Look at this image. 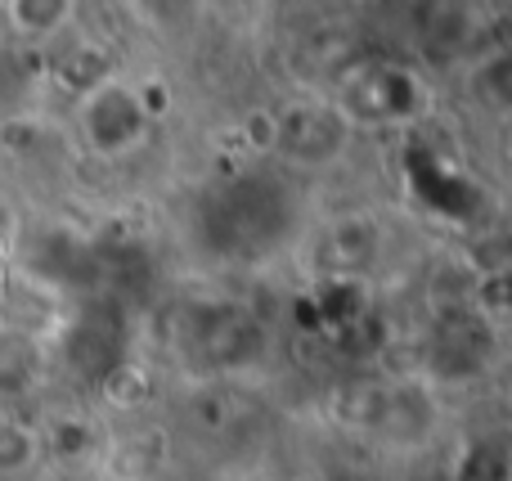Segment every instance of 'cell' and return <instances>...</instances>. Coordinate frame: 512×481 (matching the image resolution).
Segmentation results:
<instances>
[{
    "label": "cell",
    "mask_w": 512,
    "mask_h": 481,
    "mask_svg": "<svg viewBox=\"0 0 512 481\" xmlns=\"http://www.w3.org/2000/svg\"><path fill=\"white\" fill-rule=\"evenodd\" d=\"M77 126L99 158H126V153H135L149 140L153 117L144 113V104H140V86L104 77L99 86H90L86 95H81Z\"/></svg>",
    "instance_id": "obj_1"
},
{
    "label": "cell",
    "mask_w": 512,
    "mask_h": 481,
    "mask_svg": "<svg viewBox=\"0 0 512 481\" xmlns=\"http://www.w3.org/2000/svg\"><path fill=\"white\" fill-rule=\"evenodd\" d=\"M274 117H279V144H274V153L283 162H292L297 171L333 167L355 135V122L342 113V104H328V99H292Z\"/></svg>",
    "instance_id": "obj_2"
},
{
    "label": "cell",
    "mask_w": 512,
    "mask_h": 481,
    "mask_svg": "<svg viewBox=\"0 0 512 481\" xmlns=\"http://www.w3.org/2000/svg\"><path fill=\"white\" fill-rule=\"evenodd\" d=\"M378 248H382V230L373 216H342L319 239V266H324V275L333 284H342V279L364 275L378 261Z\"/></svg>",
    "instance_id": "obj_3"
},
{
    "label": "cell",
    "mask_w": 512,
    "mask_h": 481,
    "mask_svg": "<svg viewBox=\"0 0 512 481\" xmlns=\"http://www.w3.org/2000/svg\"><path fill=\"white\" fill-rule=\"evenodd\" d=\"M364 95H369V117L378 122H400V117H414L427 104L423 86H418L414 72L400 68H378L364 77Z\"/></svg>",
    "instance_id": "obj_4"
},
{
    "label": "cell",
    "mask_w": 512,
    "mask_h": 481,
    "mask_svg": "<svg viewBox=\"0 0 512 481\" xmlns=\"http://www.w3.org/2000/svg\"><path fill=\"white\" fill-rule=\"evenodd\" d=\"M99 396L104 405H113L117 414H140L153 401V378L144 374V365L135 360H113V365L99 374Z\"/></svg>",
    "instance_id": "obj_5"
},
{
    "label": "cell",
    "mask_w": 512,
    "mask_h": 481,
    "mask_svg": "<svg viewBox=\"0 0 512 481\" xmlns=\"http://www.w3.org/2000/svg\"><path fill=\"white\" fill-rule=\"evenodd\" d=\"M45 455V437L23 419H0V477H18Z\"/></svg>",
    "instance_id": "obj_6"
},
{
    "label": "cell",
    "mask_w": 512,
    "mask_h": 481,
    "mask_svg": "<svg viewBox=\"0 0 512 481\" xmlns=\"http://www.w3.org/2000/svg\"><path fill=\"white\" fill-rule=\"evenodd\" d=\"M0 14L23 36H50L77 14V5H68V0H14V5H5Z\"/></svg>",
    "instance_id": "obj_7"
},
{
    "label": "cell",
    "mask_w": 512,
    "mask_h": 481,
    "mask_svg": "<svg viewBox=\"0 0 512 481\" xmlns=\"http://www.w3.org/2000/svg\"><path fill=\"white\" fill-rule=\"evenodd\" d=\"M36 378V351L18 333H0V396L5 392H27Z\"/></svg>",
    "instance_id": "obj_8"
},
{
    "label": "cell",
    "mask_w": 512,
    "mask_h": 481,
    "mask_svg": "<svg viewBox=\"0 0 512 481\" xmlns=\"http://www.w3.org/2000/svg\"><path fill=\"white\" fill-rule=\"evenodd\" d=\"M243 140H248L252 153H274V144H279V117H274V108H252L243 117Z\"/></svg>",
    "instance_id": "obj_9"
},
{
    "label": "cell",
    "mask_w": 512,
    "mask_h": 481,
    "mask_svg": "<svg viewBox=\"0 0 512 481\" xmlns=\"http://www.w3.org/2000/svg\"><path fill=\"white\" fill-rule=\"evenodd\" d=\"M477 311L486 315L490 324H499L508 315V279L499 275H486V279H477Z\"/></svg>",
    "instance_id": "obj_10"
}]
</instances>
